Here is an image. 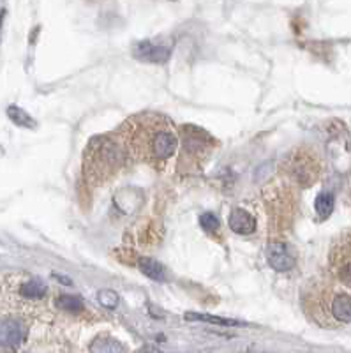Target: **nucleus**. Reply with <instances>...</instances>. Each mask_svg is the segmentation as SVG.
<instances>
[{
  "mask_svg": "<svg viewBox=\"0 0 351 353\" xmlns=\"http://www.w3.org/2000/svg\"><path fill=\"white\" fill-rule=\"evenodd\" d=\"M185 320L189 321H207L212 325H221V327H245V323L239 320H232V318H223V316H212V314H196L188 313Z\"/></svg>",
  "mask_w": 351,
  "mask_h": 353,
  "instance_id": "1a4fd4ad",
  "label": "nucleus"
},
{
  "mask_svg": "<svg viewBox=\"0 0 351 353\" xmlns=\"http://www.w3.org/2000/svg\"><path fill=\"white\" fill-rule=\"evenodd\" d=\"M170 55H172L170 44H161L156 41H140L134 46V57L138 61L161 64V62H166Z\"/></svg>",
  "mask_w": 351,
  "mask_h": 353,
  "instance_id": "7ed1b4c3",
  "label": "nucleus"
},
{
  "mask_svg": "<svg viewBox=\"0 0 351 353\" xmlns=\"http://www.w3.org/2000/svg\"><path fill=\"white\" fill-rule=\"evenodd\" d=\"M334 203H335L334 194L328 193V191L319 193L314 201V209L316 212H318V216L321 217V219H327V217L332 214V210H334Z\"/></svg>",
  "mask_w": 351,
  "mask_h": 353,
  "instance_id": "ddd939ff",
  "label": "nucleus"
},
{
  "mask_svg": "<svg viewBox=\"0 0 351 353\" xmlns=\"http://www.w3.org/2000/svg\"><path fill=\"white\" fill-rule=\"evenodd\" d=\"M140 353H157V350L154 346H145Z\"/></svg>",
  "mask_w": 351,
  "mask_h": 353,
  "instance_id": "6ab92c4d",
  "label": "nucleus"
},
{
  "mask_svg": "<svg viewBox=\"0 0 351 353\" xmlns=\"http://www.w3.org/2000/svg\"><path fill=\"white\" fill-rule=\"evenodd\" d=\"M332 320L334 325L351 321V295L346 292H335L332 301Z\"/></svg>",
  "mask_w": 351,
  "mask_h": 353,
  "instance_id": "0eeeda50",
  "label": "nucleus"
},
{
  "mask_svg": "<svg viewBox=\"0 0 351 353\" xmlns=\"http://www.w3.org/2000/svg\"><path fill=\"white\" fill-rule=\"evenodd\" d=\"M177 150V138L170 131H157L152 137V156L168 159Z\"/></svg>",
  "mask_w": 351,
  "mask_h": 353,
  "instance_id": "423d86ee",
  "label": "nucleus"
},
{
  "mask_svg": "<svg viewBox=\"0 0 351 353\" xmlns=\"http://www.w3.org/2000/svg\"><path fill=\"white\" fill-rule=\"evenodd\" d=\"M8 115L9 119H11L14 124H18L20 128H36V122H34V119L30 115H28L27 112H23L21 108H18V106H9L8 108Z\"/></svg>",
  "mask_w": 351,
  "mask_h": 353,
  "instance_id": "2eb2a0df",
  "label": "nucleus"
},
{
  "mask_svg": "<svg viewBox=\"0 0 351 353\" xmlns=\"http://www.w3.org/2000/svg\"><path fill=\"white\" fill-rule=\"evenodd\" d=\"M267 261L272 269L277 272H288L295 267V256L292 254L290 248L281 242H274L267 249Z\"/></svg>",
  "mask_w": 351,
  "mask_h": 353,
  "instance_id": "39448f33",
  "label": "nucleus"
},
{
  "mask_svg": "<svg viewBox=\"0 0 351 353\" xmlns=\"http://www.w3.org/2000/svg\"><path fill=\"white\" fill-rule=\"evenodd\" d=\"M200 225H201V228L207 230V232H216V230L221 226V221L217 216L207 212V214H201L200 216Z\"/></svg>",
  "mask_w": 351,
  "mask_h": 353,
  "instance_id": "f3484780",
  "label": "nucleus"
},
{
  "mask_svg": "<svg viewBox=\"0 0 351 353\" xmlns=\"http://www.w3.org/2000/svg\"><path fill=\"white\" fill-rule=\"evenodd\" d=\"M57 307L60 311H68V313H80L83 311V301L76 295H60L57 299Z\"/></svg>",
  "mask_w": 351,
  "mask_h": 353,
  "instance_id": "4468645a",
  "label": "nucleus"
},
{
  "mask_svg": "<svg viewBox=\"0 0 351 353\" xmlns=\"http://www.w3.org/2000/svg\"><path fill=\"white\" fill-rule=\"evenodd\" d=\"M138 267H140V270L145 276L154 279V281H163L164 279V267L159 261L152 260V258H140Z\"/></svg>",
  "mask_w": 351,
  "mask_h": 353,
  "instance_id": "9d476101",
  "label": "nucleus"
},
{
  "mask_svg": "<svg viewBox=\"0 0 351 353\" xmlns=\"http://www.w3.org/2000/svg\"><path fill=\"white\" fill-rule=\"evenodd\" d=\"M332 265L337 272V279L351 288V233L344 235L332 249Z\"/></svg>",
  "mask_w": 351,
  "mask_h": 353,
  "instance_id": "f03ea898",
  "label": "nucleus"
},
{
  "mask_svg": "<svg viewBox=\"0 0 351 353\" xmlns=\"http://www.w3.org/2000/svg\"><path fill=\"white\" fill-rule=\"evenodd\" d=\"M97 301H99V304L103 305V307L115 309L117 305H119L120 297L119 293L113 292V290H101V292L97 293Z\"/></svg>",
  "mask_w": 351,
  "mask_h": 353,
  "instance_id": "dca6fc26",
  "label": "nucleus"
},
{
  "mask_svg": "<svg viewBox=\"0 0 351 353\" xmlns=\"http://www.w3.org/2000/svg\"><path fill=\"white\" fill-rule=\"evenodd\" d=\"M230 228L239 235H251L256 230V221L248 210L233 209V212L230 214Z\"/></svg>",
  "mask_w": 351,
  "mask_h": 353,
  "instance_id": "6e6552de",
  "label": "nucleus"
},
{
  "mask_svg": "<svg viewBox=\"0 0 351 353\" xmlns=\"http://www.w3.org/2000/svg\"><path fill=\"white\" fill-rule=\"evenodd\" d=\"M292 173L302 185H312L321 173V163L311 150H300L292 159Z\"/></svg>",
  "mask_w": 351,
  "mask_h": 353,
  "instance_id": "f257e3e1",
  "label": "nucleus"
},
{
  "mask_svg": "<svg viewBox=\"0 0 351 353\" xmlns=\"http://www.w3.org/2000/svg\"><path fill=\"white\" fill-rule=\"evenodd\" d=\"M55 279H59V281L62 283V285H72V281H71V279H69V277H64V276H57V274H55Z\"/></svg>",
  "mask_w": 351,
  "mask_h": 353,
  "instance_id": "a211bd4d",
  "label": "nucleus"
},
{
  "mask_svg": "<svg viewBox=\"0 0 351 353\" xmlns=\"http://www.w3.org/2000/svg\"><path fill=\"white\" fill-rule=\"evenodd\" d=\"M27 330L23 323L12 318H4L0 320V348L2 350H14L23 343Z\"/></svg>",
  "mask_w": 351,
  "mask_h": 353,
  "instance_id": "20e7f679",
  "label": "nucleus"
},
{
  "mask_svg": "<svg viewBox=\"0 0 351 353\" xmlns=\"http://www.w3.org/2000/svg\"><path fill=\"white\" fill-rule=\"evenodd\" d=\"M90 353H126V348L112 337H97L90 345Z\"/></svg>",
  "mask_w": 351,
  "mask_h": 353,
  "instance_id": "9b49d317",
  "label": "nucleus"
},
{
  "mask_svg": "<svg viewBox=\"0 0 351 353\" xmlns=\"http://www.w3.org/2000/svg\"><path fill=\"white\" fill-rule=\"evenodd\" d=\"M46 292H48V286H46V283L41 281V279H30L20 290V293L25 299H32V301L34 299H43L46 295Z\"/></svg>",
  "mask_w": 351,
  "mask_h": 353,
  "instance_id": "f8f14e48",
  "label": "nucleus"
}]
</instances>
